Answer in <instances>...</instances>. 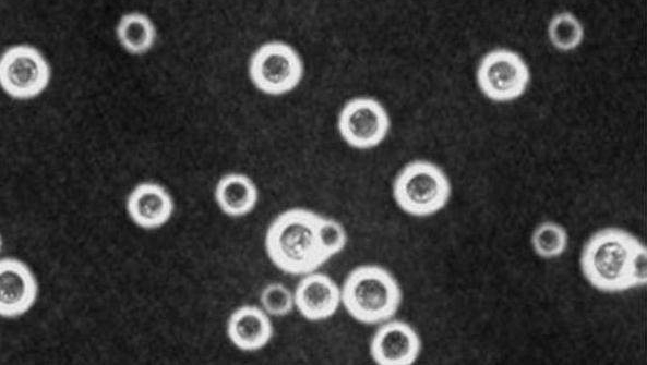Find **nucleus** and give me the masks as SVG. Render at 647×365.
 Instances as JSON below:
<instances>
[{
	"label": "nucleus",
	"mask_w": 647,
	"mask_h": 365,
	"mask_svg": "<svg viewBox=\"0 0 647 365\" xmlns=\"http://www.w3.org/2000/svg\"><path fill=\"white\" fill-rule=\"evenodd\" d=\"M476 77L480 90L488 98L508 101L526 90L530 70L518 52L508 48H495L482 56Z\"/></svg>",
	"instance_id": "obj_6"
},
{
	"label": "nucleus",
	"mask_w": 647,
	"mask_h": 365,
	"mask_svg": "<svg viewBox=\"0 0 647 365\" xmlns=\"http://www.w3.org/2000/svg\"><path fill=\"white\" fill-rule=\"evenodd\" d=\"M547 33L550 42L562 51L577 48L585 36L583 23L570 11L555 13L548 23Z\"/></svg>",
	"instance_id": "obj_16"
},
{
	"label": "nucleus",
	"mask_w": 647,
	"mask_h": 365,
	"mask_svg": "<svg viewBox=\"0 0 647 365\" xmlns=\"http://www.w3.org/2000/svg\"><path fill=\"white\" fill-rule=\"evenodd\" d=\"M319 216L309 209L291 208L271 222L265 234V250L279 270L307 275L326 263L316 240Z\"/></svg>",
	"instance_id": "obj_1"
},
{
	"label": "nucleus",
	"mask_w": 647,
	"mask_h": 365,
	"mask_svg": "<svg viewBox=\"0 0 647 365\" xmlns=\"http://www.w3.org/2000/svg\"><path fill=\"white\" fill-rule=\"evenodd\" d=\"M227 333L239 349L256 351L264 348L272 339L273 326L263 308L244 305L230 315Z\"/></svg>",
	"instance_id": "obj_12"
},
{
	"label": "nucleus",
	"mask_w": 647,
	"mask_h": 365,
	"mask_svg": "<svg viewBox=\"0 0 647 365\" xmlns=\"http://www.w3.org/2000/svg\"><path fill=\"white\" fill-rule=\"evenodd\" d=\"M566 230L553 221L539 223L531 234V245L542 258H554L563 254L567 246Z\"/></svg>",
	"instance_id": "obj_17"
},
{
	"label": "nucleus",
	"mask_w": 647,
	"mask_h": 365,
	"mask_svg": "<svg viewBox=\"0 0 647 365\" xmlns=\"http://www.w3.org/2000/svg\"><path fill=\"white\" fill-rule=\"evenodd\" d=\"M451 196V183L445 172L428 160H414L397 173L393 197L405 212L426 217L441 210Z\"/></svg>",
	"instance_id": "obj_4"
},
{
	"label": "nucleus",
	"mask_w": 647,
	"mask_h": 365,
	"mask_svg": "<svg viewBox=\"0 0 647 365\" xmlns=\"http://www.w3.org/2000/svg\"><path fill=\"white\" fill-rule=\"evenodd\" d=\"M121 44L133 52L148 49L156 36L152 20L144 13L132 11L124 13L116 27Z\"/></svg>",
	"instance_id": "obj_15"
},
{
	"label": "nucleus",
	"mask_w": 647,
	"mask_h": 365,
	"mask_svg": "<svg viewBox=\"0 0 647 365\" xmlns=\"http://www.w3.org/2000/svg\"><path fill=\"white\" fill-rule=\"evenodd\" d=\"M36 282L20 260L4 258L0 264V313L14 317L26 312L36 297Z\"/></svg>",
	"instance_id": "obj_11"
},
{
	"label": "nucleus",
	"mask_w": 647,
	"mask_h": 365,
	"mask_svg": "<svg viewBox=\"0 0 647 365\" xmlns=\"http://www.w3.org/2000/svg\"><path fill=\"white\" fill-rule=\"evenodd\" d=\"M342 304L357 321L376 325L390 320L400 306L402 289L394 276L379 265L354 268L342 287Z\"/></svg>",
	"instance_id": "obj_2"
},
{
	"label": "nucleus",
	"mask_w": 647,
	"mask_h": 365,
	"mask_svg": "<svg viewBox=\"0 0 647 365\" xmlns=\"http://www.w3.org/2000/svg\"><path fill=\"white\" fill-rule=\"evenodd\" d=\"M627 282L628 288L645 285L647 282V251L640 242L630 259Z\"/></svg>",
	"instance_id": "obj_20"
},
{
	"label": "nucleus",
	"mask_w": 647,
	"mask_h": 365,
	"mask_svg": "<svg viewBox=\"0 0 647 365\" xmlns=\"http://www.w3.org/2000/svg\"><path fill=\"white\" fill-rule=\"evenodd\" d=\"M249 74L252 83L268 95L286 94L300 83L303 62L295 48L283 41L261 45L251 56Z\"/></svg>",
	"instance_id": "obj_5"
},
{
	"label": "nucleus",
	"mask_w": 647,
	"mask_h": 365,
	"mask_svg": "<svg viewBox=\"0 0 647 365\" xmlns=\"http://www.w3.org/2000/svg\"><path fill=\"white\" fill-rule=\"evenodd\" d=\"M50 68L43 53L29 44H16L5 49L0 59V82L16 97L38 94L48 83Z\"/></svg>",
	"instance_id": "obj_8"
},
{
	"label": "nucleus",
	"mask_w": 647,
	"mask_h": 365,
	"mask_svg": "<svg viewBox=\"0 0 647 365\" xmlns=\"http://www.w3.org/2000/svg\"><path fill=\"white\" fill-rule=\"evenodd\" d=\"M416 330L400 320H386L374 332L370 354L379 365H411L420 353Z\"/></svg>",
	"instance_id": "obj_9"
},
{
	"label": "nucleus",
	"mask_w": 647,
	"mask_h": 365,
	"mask_svg": "<svg viewBox=\"0 0 647 365\" xmlns=\"http://www.w3.org/2000/svg\"><path fill=\"white\" fill-rule=\"evenodd\" d=\"M259 197L254 182L242 173L223 175L215 188V198L220 209L230 216H243L256 205Z\"/></svg>",
	"instance_id": "obj_14"
},
{
	"label": "nucleus",
	"mask_w": 647,
	"mask_h": 365,
	"mask_svg": "<svg viewBox=\"0 0 647 365\" xmlns=\"http://www.w3.org/2000/svg\"><path fill=\"white\" fill-rule=\"evenodd\" d=\"M391 126L385 108L371 97H355L342 108L337 129L342 138L351 147L369 149L381 144Z\"/></svg>",
	"instance_id": "obj_7"
},
{
	"label": "nucleus",
	"mask_w": 647,
	"mask_h": 365,
	"mask_svg": "<svg viewBox=\"0 0 647 365\" xmlns=\"http://www.w3.org/2000/svg\"><path fill=\"white\" fill-rule=\"evenodd\" d=\"M295 306L308 320L319 321L333 316L342 304V290L327 275L310 272L298 282Z\"/></svg>",
	"instance_id": "obj_10"
},
{
	"label": "nucleus",
	"mask_w": 647,
	"mask_h": 365,
	"mask_svg": "<svg viewBox=\"0 0 647 365\" xmlns=\"http://www.w3.org/2000/svg\"><path fill=\"white\" fill-rule=\"evenodd\" d=\"M316 240L319 248L327 261L344 250L347 243V233L345 228L335 219L319 216Z\"/></svg>",
	"instance_id": "obj_18"
},
{
	"label": "nucleus",
	"mask_w": 647,
	"mask_h": 365,
	"mask_svg": "<svg viewBox=\"0 0 647 365\" xmlns=\"http://www.w3.org/2000/svg\"><path fill=\"white\" fill-rule=\"evenodd\" d=\"M638 244L633 234L620 228L610 227L595 232L582 251L580 266L585 278L606 292L630 289L628 264Z\"/></svg>",
	"instance_id": "obj_3"
},
{
	"label": "nucleus",
	"mask_w": 647,
	"mask_h": 365,
	"mask_svg": "<svg viewBox=\"0 0 647 365\" xmlns=\"http://www.w3.org/2000/svg\"><path fill=\"white\" fill-rule=\"evenodd\" d=\"M127 206L132 219L146 228L164 223L172 211L168 192L161 185L151 182L136 185L128 197Z\"/></svg>",
	"instance_id": "obj_13"
},
{
	"label": "nucleus",
	"mask_w": 647,
	"mask_h": 365,
	"mask_svg": "<svg viewBox=\"0 0 647 365\" xmlns=\"http://www.w3.org/2000/svg\"><path fill=\"white\" fill-rule=\"evenodd\" d=\"M260 303L268 316L280 317L292 311L295 296L285 284L273 282L263 288Z\"/></svg>",
	"instance_id": "obj_19"
}]
</instances>
